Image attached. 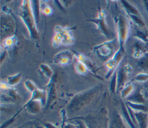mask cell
I'll list each match as a JSON object with an SVG mask.
<instances>
[{
  "instance_id": "obj_1",
  "label": "cell",
  "mask_w": 148,
  "mask_h": 128,
  "mask_svg": "<svg viewBox=\"0 0 148 128\" xmlns=\"http://www.w3.org/2000/svg\"><path fill=\"white\" fill-rule=\"evenodd\" d=\"M19 14L26 25L31 38L37 39L38 38V32L30 1L25 0L23 1Z\"/></svg>"
},
{
  "instance_id": "obj_2",
  "label": "cell",
  "mask_w": 148,
  "mask_h": 128,
  "mask_svg": "<svg viewBox=\"0 0 148 128\" xmlns=\"http://www.w3.org/2000/svg\"><path fill=\"white\" fill-rule=\"evenodd\" d=\"M54 35L52 38V45L57 47L61 45H71L75 42L72 30L68 27L57 25L54 28Z\"/></svg>"
},
{
  "instance_id": "obj_3",
  "label": "cell",
  "mask_w": 148,
  "mask_h": 128,
  "mask_svg": "<svg viewBox=\"0 0 148 128\" xmlns=\"http://www.w3.org/2000/svg\"><path fill=\"white\" fill-rule=\"evenodd\" d=\"M119 48L120 45L118 39L114 38L94 46L93 51L99 58L107 61L114 55Z\"/></svg>"
},
{
  "instance_id": "obj_4",
  "label": "cell",
  "mask_w": 148,
  "mask_h": 128,
  "mask_svg": "<svg viewBox=\"0 0 148 128\" xmlns=\"http://www.w3.org/2000/svg\"><path fill=\"white\" fill-rule=\"evenodd\" d=\"M115 21L117 27V39L120 45V47L124 49V43L128 38L129 34V23L126 18L122 15L118 16Z\"/></svg>"
},
{
  "instance_id": "obj_5",
  "label": "cell",
  "mask_w": 148,
  "mask_h": 128,
  "mask_svg": "<svg viewBox=\"0 0 148 128\" xmlns=\"http://www.w3.org/2000/svg\"><path fill=\"white\" fill-rule=\"evenodd\" d=\"M124 49L119 48V49L114 54V55L106 61L105 63V67L107 69V74H106V78L113 75L116 72V68L119 65L123 57Z\"/></svg>"
},
{
  "instance_id": "obj_6",
  "label": "cell",
  "mask_w": 148,
  "mask_h": 128,
  "mask_svg": "<svg viewBox=\"0 0 148 128\" xmlns=\"http://www.w3.org/2000/svg\"><path fill=\"white\" fill-rule=\"evenodd\" d=\"M74 57V53L68 50H63L54 55L53 62L56 64L65 66L70 64L72 62Z\"/></svg>"
},
{
  "instance_id": "obj_7",
  "label": "cell",
  "mask_w": 148,
  "mask_h": 128,
  "mask_svg": "<svg viewBox=\"0 0 148 128\" xmlns=\"http://www.w3.org/2000/svg\"><path fill=\"white\" fill-rule=\"evenodd\" d=\"M106 16V12L105 10H102L99 12L97 17L90 20V21L94 23L96 26L97 30L101 31V32L106 37L109 36V31L106 23L105 18Z\"/></svg>"
},
{
  "instance_id": "obj_8",
  "label": "cell",
  "mask_w": 148,
  "mask_h": 128,
  "mask_svg": "<svg viewBox=\"0 0 148 128\" xmlns=\"http://www.w3.org/2000/svg\"><path fill=\"white\" fill-rule=\"evenodd\" d=\"M148 53V45L139 40L136 42L133 48V56L135 58H141Z\"/></svg>"
},
{
  "instance_id": "obj_9",
  "label": "cell",
  "mask_w": 148,
  "mask_h": 128,
  "mask_svg": "<svg viewBox=\"0 0 148 128\" xmlns=\"http://www.w3.org/2000/svg\"><path fill=\"white\" fill-rule=\"evenodd\" d=\"M132 72V67L127 64L124 65L121 70L117 72V84L118 86H121L126 81L128 76H129Z\"/></svg>"
},
{
  "instance_id": "obj_10",
  "label": "cell",
  "mask_w": 148,
  "mask_h": 128,
  "mask_svg": "<svg viewBox=\"0 0 148 128\" xmlns=\"http://www.w3.org/2000/svg\"><path fill=\"white\" fill-rule=\"evenodd\" d=\"M134 115L139 128H148V112L135 111Z\"/></svg>"
},
{
  "instance_id": "obj_11",
  "label": "cell",
  "mask_w": 148,
  "mask_h": 128,
  "mask_svg": "<svg viewBox=\"0 0 148 128\" xmlns=\"http://www.w3.org/2000/svg\"><path fill=\"white\" fill-rule=\"evenodd\" d=\"M73 53H74L75 57H76V58L77 59L78 61L82 62L83 64H84L86 65V67H87V68L88 69L90 72L95 74L94 64H92V62L91 61V60H90L88 58L86 57L84 55H83L80 53L75 52H73Z\"/></svg>"
},
{
  "instance_id": "obj_12",
  "label": "cell",
  "mask_w": 148,
  "mask_h": 128,
  "mask_svg": "<svg viewBox=\"0 0 148 128\" xmlns=\"http://www.w3.org/2000/svg\"><path fill=\"white\" fill-rule=\"evenodd\" d=\"M122 4L128 15H134L140 17V13H139L138 10L128 2L125 1H122Z\"/></svg>"
},
{
  "instance_id": "obj_13",
  "label": "cell",
  "mask_w": 148,
  "mask_h": 128,
  "mask_svg": "<svg viewBox=\"0 0 148 128\" xmlns=\"http://www.w3.org/2000/svg\"><path fill=\"white\" fill-rule=\"evenodd\" d=\"M39 1H31V5L32 10L35 17L36 23H38L39 20V12L40 10V5Z\"/></svg>"
},
{
  "instance_id": "obj_14",
  "label": "cell",
  "mask_w": 148,
  "mask_h": 128,
  "mask_svg": "<svg viewBox=\"0 0 148 128\" xmlns=\"http://www.w3.org/2000/svg\"><path fill=\"white\" fill-rule=\"evenodd\" d=\"M74 68L75 70L76 71V72L80 74V75H85L87 74V72L89 71L88 69L87 68V67H86V65L83 64L82 62L78 61H76L74 65Z\"/></svg>"
},
{
  "instance_id": "obj_15",
  "label": "cell",
  "mask_w": 148,
  "mask_h": 128,
  "mask_svg": "<svg viewBox=\"0 0 148 128\" xmlns=\"http://www.w3.org/2000/svg\"><path fill=\"white\" fill-rule=\"evenodd\" d=\"M17 41V40L16 37L13 35L5 38L3 41L2 45L4 49H11L16 44Z\"/></svg>"
},
{
  "instance_id": "obj_16",
  "label": "cell",
  "mask_w": 148,
  "mask_h": 128,
  "mask_svg": "<svg viewBox=\"0 0 148 128\" xmlns=\"http://www.w3.org/2000/svg\"><path fill=\"white\" fill-rule=\"evenodd\" d=\"M128 105L131 109H132L135 111L148 112L147 108L144 104L135 103L130 101V102H128Z\"/></svg>"
},
{
  "instance_id": "obj_17",
  "label": "cell",
  "mask_w": 148,
  "mask_h": 128,
  "mask_svg": "<svg viewBox=\"0 0 148 128\" xmlns=\"http://www.w3.org/2000/svg\"><path fill=\"white\" fill-rule=\"evenodd\" d=\"M132 103H139V104H144L145 103V97L143 94L142 93L140 90L137 92L133 96L132 99L131 100Z\"/></svg>"
},
{
  "instance_id": "obj_18",
  "label": "cell",
  "mask_w": 148,
  "mask_h": 128,
  "mask_svg": "<svg viewBox=\"0 0 148 128\" xmlns=\"http://www.w3.org/2000/svg\"><path fill=\"white\" fill-rule=\"evenodd\" d=\"M39 68H40L41 72L46 76L50 78L53 76V71L52 69L50 67V66H49L48 65L45 64H42L40 65Z\"/></svg>"
},
{
  "instance_id": "obj_19",
  "label": "cell",
  "mask_w": 148,
  "mask_h": 128,
  "mask_svg": "<svg viewBox=\"0 0 148 128\" xmlns=\"http://www.w3.org/2000/svg\"><path fill=\"white\" fill-rule=\"evenodd\" d=\"M21 78V74L20 72L15 75L8 77V83L10 85H14L18 83Z\"/></svg>"
},
{
  "instance_id": "obj_20",
  "label": "cell",
  "mask_w": 148,
  "mask_h": 128,
  "mask_svg": "<svg viewBox=\"0 0 148 128\" xmlns=\"http://www.w3.org/2000/svg\"><path fill=\"white\" fill-rule=\"evenodd\" d=\"M40 10L46 16H50L53 12L51 8L46 3H42L40 5Z\"/></svg>"
},
{
  "instance_id": "obj_21",
  "label": "cell",
  "mask_w": 148,
  "mask_h": 128,
  "mask_svg": "<svg viewBox=\"0 0 148 128\" xmlns=\"http://www.w3.org/2000/svg\"><path fill=\"white\" fill-rule=\"evenodd\" d=\"M134 90V86L132 83H128L124 88L122 91V96L123 97H127Z\"/></svg>"
},
{
  "instance_id": "obj_22",
  "label": "cell",
  "mask_w": 148,
  "mask_h": 128,
  "mask_svg": "<svg viewBox=\"0 0 148 128\" xmlns=\"http://www.w3.org/2000/svg\"><path fill=\"white\" fill-rule=\"evenodd\" d=\"M139 65L143 68L148 69V53L140 58Z\"/></svg>"
},
{
  "instance_id": "obj_23",
  "label": "cell",
  "mask_w": 148,
  "mask_h": 128,
  "mask_svg": "<svg viewBox=\"0 0 148 128\" xmlns=\"http://www.w3.org/2000/svg\"><path fill=\"white\" fill-rule=\"evenodd\" d=\"M134 79L138 82H146L148 81V74L144 73H140L136 75Z\"/></svg>"
},
{
  "instance_id": "obj_24",
  "label": "cell",
  "mask_w": 148,
  "mask_h": 128,
  "mask_svg": "<svg viewBox=\"0 0 148 128\" xmlns=\"http://www.w3.org/2000/svg\"><path fill=\"white\" fill-rule=\"evenodd\" d=\"M25 85L29 90H34V89L35 88V85L34 83L29 80H27L25 82Z\"/></svg>"
},
{
  "instance_id": "obj_25",
  "label": "cell",
  "mask_w": 148,
  "mask_h": 128,
  "mask_svg": "<svg viewBox=\"0 0 148 128\" xmlns=\"http://www.w3.org/2000/svg\"><path fill=\"white\" fill-rule=\"evenodd\" d=\"M144 87H145V89L147 90V92H148V82H146V83L144 85Z\"/></svg>"
},
{
  "instance_id": "obj_26",
  "label": "cell",
  "mask_w": 148,
  "mask_h": 128,
  "mask_svg": "<svg viewBox=\"0 0 148 128\" xmlns=\"http://www.w3.org/2000/svg\"><path fill=\"white\" fill-rule=\"evenodd\" d=\"M147 97H148V92H147Z\"/></svg>"
}]
</instances>
